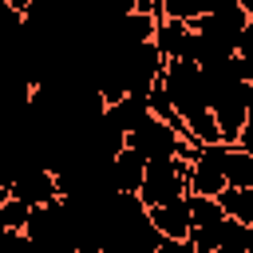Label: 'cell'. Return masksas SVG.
Wrapping results in <instances>:
<instances>
[{
	"mask_svg": "<svg viewBox=\"0 0 253 253\" xmlns=\"http://www.w3.org/2000/svg\"><path fill=\"white\" fill-rule=\"evenodd\" d=\"M28 241L36 253H67L75 249V217H71V206L59 198L55 206H40L32 210V221H28Z\"/></svg>",
	"mask_w": 253,
	"mask_h": 253,
	"instance_id": "1",
	"label": "cell"
},
{
	"mask_svg": "<svg viewBox=\"0 0 253 253\" xmlns=\"http://www.w3.org/2000/svg\"><path fill=\"white\" fill-rule=\"evenodd\" d=\"M126 146L138 150L146 162H158V158H186V162H190V150H194V142H190L178 126H170V123H162V119H154V115H146V119L126 134Z\"/></svg>",
	"mask_w": 253,
	"mask_h": 253,
	"instance_id": "2",
	"label": "cell"
},
{
	"mask_svg": "<svg viewBox=\"0 0 253 253\" xmlns=\"http://www.w3.org/2000/svg\"><path fill=\"white\" fill-rule=\"evenodd\" d=\"M186 194H190V162H186V158L146 162V178H142V190H138V202H142L146 210L166 206V202L186 198Z\"/></svg>",
	"mask_w": 253,
	"mask_h": 253,
	"instance_id": "3",
	"label": "cell"
},
{
	"mask_svg": "<svg viewBox=\"0 0 253 253\" xmlns=\"http://www.w3.org/2000/svg\"><path fill=\"white\" fill-rule=\"evenodd\" d=\"M162 87L178 111V119L194 107H210L206 99V83H202V67L198 63H186V59H170L166 63V75H162Z\"/></svg>",
	"mask_w": 253,
	"mask_h": 253,
	"instance_id": "4",
	"label": "cell"
},
{
	"mask_svg": "<svg viewBox=\"0 0 253 253\" xmlns=\"http://www.w3.org/2000/svg\"><path fill=\"white\" fill-rule=\"evenodd\" d=\"M225 142H210L190 150V194L198 198H217L225 190Z\"/></svg>",
	"mask_w": 253,
	"mask_h": 253,
	"instance_id": "5",
	"label": "cell"
},
{
	"mask_svg": "<svg viewBox=\"0 0 253 253\" xmlns=\"http://www.w3.org/2000/svg\"><path fill=\"white\" fill-rule=\"evenodd\" d=\"M123 75L130 95H150V87L166 75V55L154 47V40L138 47H123Z\"/></svg>",
	"mask_w": 253,
	"mask_h": 253,
	"instance_id": "6",
	"label": "cell"
},
{
	"mask_svg": "<svg viewBox=\"0 0 253 253\" xmlns=\"http://www.w3.org/2000/svg\"><path fill=\"white\" fill-rule=\"evenodd\" d=\"M190 210H194V229H190L186 241H190L198 253H213V249L221 245L225 225H229L221 202H217V198H198V194H190Z\"/></svg>",
	"mask_w": 253,
	"mask_h": 253,
	"instance_id": "7",
	"label": "cell"
},
{
	"mask_svg": "<svg viewBox=\"0 0 253 253\" xmlns=\"http://www.w3.org/2000/svg\"><path fill=\"white\" fill-rule=\"evenodd\" d=\"M12 198H20L24 206L40 210V206H55V202L63 198V190H59L55 170L43 166V162H36V166H28V170L12 182Z\"/></svg>",
	"mask_w": 253,
	"mask_h": 253,
	"instance_id": "8",
	"label": "cell"
},
{
	"mask_svg": "<svg viewBox=\"0 0 253 253\" xmlns=\"http://www.w3.org/2000/svg\"><path fill=\"white\" fill-rule=\"evenodd\" d=\"M245 99H249V83H241V87H233L229 95H221V99L210 103V111H213V119H217V130H221V142H225V146H233L237 134H241L245 123H249Z\"/></svg>",
	"mask_w": 253,
	"mask_h": 253,
	"instance_id": "9",
	"label": "cell"
},
{
	"mask_svg": "<svg viewBox=\"0 0 253 253\" xmlns=\"http://www.w3.org/2000/svg\"><path fill=\"white\" fill-rule=\"evenodd\" d=\"M150 221H154V229H158L166 241H186L190 229H194L190 194H186V198H174V202H166V206H154V210H150Z\"/></svg>",
	"mask_w": 253,
	"mask_h": 253,
	"instance_id": "10",
	"label": "cell"
},
{
	"mask_svg": "<svg viewBox=\"0 0 253 253\" xmlns=\"http://www.w3.org/2000/svg\"><path fill=\"white\" fill-rule=\"evenodd\" d=\"M142 178H146V158L130 146H123L115 158H111V186L119 194H138L142 190Z\"/></svg>",
	"mask_w": 253,
	"mask_h": 253,
	"instance_id": "11",
	"label": "cell"
},
{
	"mask_svg": "<svg viewBox=\"0 0 253 253\" xmlns=\"http://www.w3.org/2000/svg\"><path fill=\"white\" fill-rule=\"evenodd\" d=\"M190 36H194V28H190V24H182V20H158L154 47H158V51L166 55V63H170V59H182V55H186Z\"/></svg>",
	"mask_w": 253,
	"mask_h": 253,
	"instance_id": "12",
	"label": "cell"
},
{
	"mask_svg": "<svg viewBox=\"0 0 253 253\" xmlns=\"http://www.w3.org/2000/svg\"><path fill=\"white\" fill-rule=\"evenodd\" d=\"M146 115H150L146 95H126V99H119V103H111V107H107V119H111L123 134H130V130H134Z\"/></svg>",
	"mask_w": 253,
	"mask_h": 253,
	"instance_id": "13",
	"label": "cell"
},
{
	"mask_svg": "<svg viewBox=\"0 0 253 253\" xmlns=\"http://www.w3.org/2000/svg\"><path fill=\"white\" fill-rule=\"evenodd\" d=\"M217 202H221V210H225L229 221L253 225V186H225L217 194Z\"/></svg>",
	"mask_w": 253,
	"mask_h": 253,
	"instance_id": "14",
	"label": "cell"
},
{
	"mask_svg": "<svg viewBox=\"0 0 253 253\" xmlns=\"http://www.w3.org/2000/svg\"><path fill=\"white\" fill-rule=\"evenodd\" d=\"M213 0H162V20H182V24H198L202 16H210Z\"/></svg>",
	"mask_w": 253,
	"mask_h": 253,
	"instance_id": "15",
	"label": "cell"
},
{
	"mask_svg": "<svg viewBox=\"0 0 253 253\" xmlns=\"http://www.w3.org/2000/svg\"><path fill=\"white\" fill-rule=\"evenodd\" d=\"M225 182L229 186H253V154L225 146Z\"/></svg>",
	"mask_w": 253,
	"mask_h": 253,
	"instance_id": "16",
	"label": "cell"
},
{
	"mask_svg": "<svg viewBox=\"0 0 253 253\" xmlns=\"http://www.w3.org/2000/svg\"><path fill=\"white\" fill-rule=\"evenodd\" d=\"M0 221H4V229L24 233V229H28V221H32V206H24L20 198H8V202L0 206Z\"/></svg>",
	"mask_w": 253,
	"mask_h": 253,
	"instance_id": "17",
	"label": "cell"
},
{
	"mask_svg": "<svg viewBox=\"0 0 253 253\" xmlns=\"http://www.w3.org/2000/svg\"><path fill=\"white\" fill-rule=\"evenodd\" d=\"M0 253H36L28 233H16V229H4L0 233Z\"/></svg>",
	"mask_w": 253,
	"mask_h": 253,
	"instance_id": "18",
	"label": "cell"
},
{
	"mask_svg": "<svg viewBox=\"0 0 253 253\" xmlns=\"http://www.w3.org/2000/svg\"><path fill=\"white\" fill-rule=\"evenodd\" d=\"M123 8H126V12H142V16L162 20V0H123Z\"/></svg>",
	"mask_w": 253,
	"mask_h": 253,
	"instance_id": "19",
	"label": "cell"
},
{
	"mask_svg": "<svg viewBox=\"0 0 253 253\" xmlns=\"http://www.w3.org/2000/svg\"><path fill=\"white\" fill-rule=\"evenodd\" d=\"M237 55L253 59V16H249V24H245V28H241V36H237Z\"/></svg>",
	"mask_w": 253,
	"mask_h": 253,
	"instance_id": "20",
	"label": "cell"
},
{
	"mask_svg": "<svg viewBox=\"0 0 253 253\" xmlns=\"http://www.w3.org/2000/svg\"><path fill=\"white\" fill-rule=\"evenodd\" d=\"M237 150H245V154H253V123H245V130L237 134V142H233Z\"/></svg>",
	"mask_w": 253,
	"mask_h": 253,
	"instance_id": "21",
	"label": "cell"
},
{
	"mask_svg": "<svg viewBox=\"0 0 253 253\" xmlns=\"http://www.w3.org/2000/svg\"><path fill=\"white\" fill-rule=\"evenodd\" d=\"M154 253H182V241H162Z\"/></svg>",
	"mask_w": 253,
	"mask_h": 253,
	"instance_id": "22",
	"label": "cell"
},
{
	"mask_svg": "<svg viewBox=\"0 0 253 253\" xmlns=\"http://www.w3.org/2000/svg\"><path fill=\"white\" fill-rule=\"evenodd\" d=\"M182 253H198V249H194V245H190V241H182Z\"/></svg>",
	"mask_w": 253,
	"mask_h": 253,
	"instance_id": "23",
	"label": "cell"
},
{
	"mask_svg": "<svg viewBox=\"0 0 253 253\" xmlns=\"http://www.w3.org/2000/svg\"><path fill=\"white\" fill-rule=\"evenodd\" d=\"M241 8H245V12H249V16H253V0H241Z\"/></svg>",
	"mask_w": 253,
	"mask_h": 253,
	"instance_id": "24",
	"label": "cell"
},
{
	"mask_svg": "<svg viewBox=\"0 0 253 253\" xmlns=\"http://www.w3.org/2000/svg\"><path fill=\"white\" fill-rule=\"evenodd\" d=\"M67 253H79V249H67Z\"/></svg>",
	"mask_w": 253,
	"mask_h": 253,
	"instance_id": "25",
	"label": "cell"
},
{
	"mask_svg": "<svg viewBox=\"0 0 253 253\" xmlns=\"http://www.w3.org/2000/svg\"><path fill=\"white\" fill-rule=\"evenodd\" d=\"M0 233H4V221H0Z\"/></svg>",
	"mask_w": 253,
	"mask_h": 253,
	"instance_id": "26",
	"label": "cell"
},
{
	"mask_svg": "<svg viewBox=\"0 0 253 253\" xmlns=\"http://www.w3.org/2000/svg\"><path fill=\"white\" fill-rule=\"evenodd\" d=\"M249 253H253V245H249Z\"/></svg>",
	"mask_w": 253,
	"mask_h": 253,
	"instance_id": "27",
	"label": "cell"
}]
</instances>
